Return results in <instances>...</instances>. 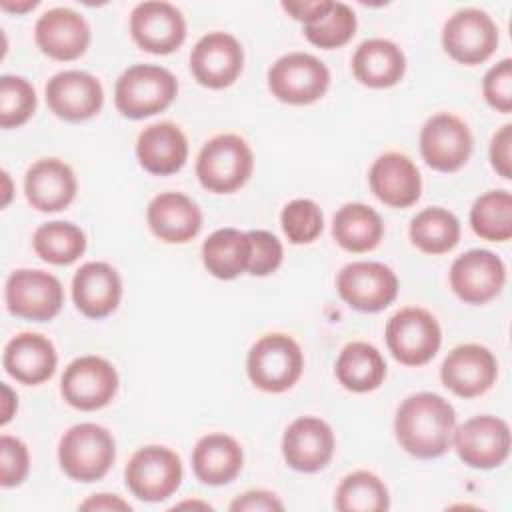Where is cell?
<instances>
[{"label": "cell", "instance_id": "cell-1", "mask_svg": "<svg viewBox=\"0 0 512 512\" xmlns=\"http://www.w3.org/2000/svg\"><path fill=\"white\" fill-rule=\"evenodd\" d=\"M456 412L440 394L408 396L396 410L394 432L400 446L416 458H438L452 446Z\"/></svg>", "mask_w": 512, "mask_h": 512}, {"label": "cell", "instance_id": "cell-2", "mask_svg": "<svg viewBox=\"0 0 512 512\" xmlns=\"http://www.w3.org/2000/svg\"><path fill=\"white\" fill-rule=\"evenodd\" d=\"M176 92L178 82L172 72L154 64H136L116 80L114 102L122 116L140 120L166 110Z\"/></svg>", "mask_w": 512, "mask_h": 512}, {"label": "cell", "instance_id": "cell-3", "mask_svg": "<svg viewBox=\"0 0 512 512\" xmlns=\"http://www.w3.org/2000/svg\"><path fill=\"white\" fill-rule=\"evenodd\" d=\"M252 166L254 156L244 138L218 134L202 146L196 160V176L206 190L230 194L250 178Z\"/></svg>", "mask_w": 512, "mask_h": 512}, {"label": "cell", "instance_id": "cell-4", "mask_svg": "<svg viewBox=\"0 0 512 512\" xmlns=\"http://www.w3.org/2000/svg\"><path fill=\"white\" fill-rule=\"evenodd\" d=\"M116 458L112 434L92 422L76 424L60 438L58 460L62 470L78 482H94L106 476Z\"/></svg>", "mask_w": 512, "mask_h": 512}, {"label": "cell", "instance_id": "cell-5", "mask_svg": "<svg viewBox=\"0 0 512 512\" xmlns=\"http://www.w3.org/2000/svg\"><path fill=\"white\" fill-rule=\"evenodd\" d=\"M304 368L298 342L286 334H266L248 352L246 370L252 384L264 392L278 394L292 388Z\"/></svg>", "mask_w": 512, "mask_h": 512}, {"label": "cell", "instance_id": "cell-6", "mask_svg": "<svg viewBox=\"0 0 512 512\" xmlns=\"http://www.w3.org/2000/svg\"><path fill=\"white\" fill-rule=\"evenodd\" d=\"M442 342L436 318L424 308H402L386 324V344L392 356L406 366L430 362Z\"/></svg>", "mask_w": 512, "mask_h": 512}, {"label": "cell", "instance_id": "cell-7", "mask_svg": "<svg viewBox=\"0 0 512 512\" xmlns=\"http://www.w3.org/2000/svg\"><path fill=\"white\" fill-rule=\"evenodd\" d=\"M128 490L144 502H160L172 496L182 480V462L166 446H144L126 464Z\"/></svg>", "mask_w": 512, "mask_h": 512}, {"label": "cell", "instance_id": "cell-8", "mask_svg": "<svg viewBox=\"0 0 512 512\" xmlns=\"http://www.w3.org/2000/svg\"><path fill=\"white\" fill-rule=\"evenodd\" d=\"M330 84L328 68L312 54L290 52L268 70L270 92L286 104H310L324 96Z\"/></svg>", "mask_w": 512, "mask_h": 512}, {"label": "cell", "instance_id": "cell-9", "mask_svg": "<svg viewBox=\"0 0 512 512\" xmlns=\"http://www.w3.org/2000/svg\"><path fill=\"white\" fill-rule=\"evenodd\" d=\"M442 46L460 64H482L498 46V28L484 10L464 8L446 20Z\"/></svg>", "mask_w": 512, "mask_h": 512}, {"label": "cell", "instance_id": "cell-10", "mask_svg": "<svg viewBox=\"0 0 512 512\" xmlns=\"http://www.w3.org/2000/svg\"><path fill=\"white\" fill-rule=\"evenodd\" d=\"M62 302L60 280L44 270H14L6 280V306L14 316L46 322L60 312Z\"/></svg>", "mask_w": 512, "mask_h": 512}, {"label": "cell", "instance_id": "cell-11", "mask_svg": "<svg viewBox=\"0 0 512 512\" xmlns=\"http://www.w3.org/2000/svg\"><path fill=\"white\" fill-rule=\"evenodd\" d=\"M340 298L360 312H378L394 302L398 294L396 274L382 262L346 264L336 278Z\"/></svg>", "mask_w": 512, "mask_h": 512}, {"label": "cell", "instance_id": "cell-12", "mask_svg": "<svg viewBox=\"0 0 512 512\" xmlns=\"http://www.w3.org/2000/svg\"><path fill=\"white\" fill-rule=\"evenodd\" d=\"M118 390L114 366L100 356H82L68 364L60 380L64 400L78 410L104 408Z\"/></svg>", "mask_w": 512, "mask_h": 512}, {"label": "cell", "instance_id": "cell-13", "mask_svg": "<svg viewBox=\"0 0 512 512\" xmlns=\"http://www.w3.org/2000/svg\"><path fill=\"white\" fill-rule=\"evenodd\" d=\"M452 444L464 464L490 470L510 454V428L496 416H474L454 430Z\"/></svg>", "mask_w": 512, "mask_h": 512}, {"label": "cell", "instance_id": "cell-14", "mask_svg": "<svg viewBox=\"0 0 512 512\" xmlns=\"http://www.w3.org/2000/svg\"><path fill=\"white\" fill-rule=\"evenodd\" d=\"M470 128L454 114L440 112L426 120L420 132V152L426 164L438 172H454L472 154Z\"/></svg>", "mask_w": 512, "mask_h": 512}, {"label": "cell", "instance_id": "cell-15", "mask_svg": "<svg viewBox=\"0 0 512 512\" xmlns=\"http://www.w3.org/2000/svg\"><path fill=\"white\" fill-rule=\"evenodd\" d=\"M244 66L240 42L226 32H210L202 36L190 54V70L198 84L206 88H226L236 82Z\"/></svg>", "mask_w": 512, "mask_h": 512}, {"label": "cell", "instance_id": "cell-16", "mask_svg": "<svg viewBox=\"0 0 512 512\" xmlns=\"http://www.w3.org/2000/svg\"><path fill=\"white\" fill-rule=\"evenodd\" d=\"M504 280V262L490 250H468L450 268V286L466 304L490 302L502 290Z\"/></svg>", "mask_w": 512, "mask_h": 512}, {"label": "cell", "instance_id": "cell-17", "mask_svg": "<svg viewBox=\"0 0 512 512\" xmlns=\"http://www.w3.org/2000/svg\"><path fill=\"white\" fill-rule=\"evenodd\" d=\"M134 42L152 54H170L186 38L182 12L168 2H140L130 14Z\"/></svg>", "mask_w": 512, "mask_h": 512}, {"label": "cell", "instance_id": "cell-18", "mask_svg": "<svg viewBox=\"0 0 512 512\" xmlns=\"http://www.w3.org/2000/svg\"><path fill=\"white\" fill-rule=\"evenodd\" d=\"M498 376L494 354L480 344L456 346L442 362L440 378L446 388L462 398H474L492 388Z\"/></svg>", "mask_w": 512, "mask_h": 512}, {"label": "cell", "instance_id": "cell-19", "mask_svg": "<svg viewBox=\"0 0 512 512\" xmlns=\"http://www.w3.org/2000/svg\"><path fill=\"white\" fill-rule=\"evenodd\" d=\"M46 102L58 118L80 122L100 112L104 104V90L92 74L82 70H64L48 80Z\"/></svg>", "mask_w": 512, "mask_h": 512}, {"label": "cell", "instance_id": "cell-20", "mask_svg": "<svg viewBox=\"0 0 512 512\" xmlns=\"http://www.w3.org/2000/svg\"><path fill=\"white\" fill-rule=\"evenodd\" d=\"M282 454L290 468L298 472H318L334 454V432L320 418H296L284 432Z\"/></svg>", "mask_w": 512, "mask_h": 512}, {"label": "cell", "instance_id": "cell-21", "mask_svg": "<svg viewBox=\"0 0 512 512\" xmlns=\"http://www.w3.org/2000/svg\"><path fill=\"white\" fill-rule=\"evenodd\" d=\"M34 38L46 56L68 62L86 52L90 44V28L78 12L70 8H52L38 18Z\"/></svg>", "mask_w": 512, "mask_h": 512}, {"label": "cell", "instance_id": "cell-22", "mask_svg": "<svg viewBox=\"0 0 512 512\" xmlns=\"http://www.w3.org/2000/svg\"><path fill=\"white\" fill-rule=\"evenodd\" d=\"M368 182L374 196L392 208L412 206L422 192L416 164L400 152H386L376 158L368 172Z\"/></svg>", "mask_w": 512, "mask_h": 512}, {"label": "cell", "instance_id": "cell-23", "mask_svg": "<svg viewBox=\"0 0 512 512\" xmlns=\"http://www.w3.org/2000/svg\"><path fill=\"white\" fill-rule=\"evenodd\" d=\"M76 308L88 318H104L116 310L122 298L118 272L106 262H86L72 278Z\"/></svg>", "mask_w": 512, "mask_h": 512}, {"label": "cell", "instance_id": "cell-24", "mask_svg": "<svg viewBox=\"0 0 512 512\" xmlns=\"http://www.w3.org/2000/svg\"><path fill=\"white\" fill-rule=\"evenodd\" d=\"M148 226L156 238L168 244H184L202 228L198 204L182 192H162L148 204Z\"/></svg>", "mask_w": 512, "mask_h": 512}, {"label": "cell", "instance_id": "cell-25", "mask_svg": "<svg viewBox=\"0 0 512 512\" xmlns=\"http://www.w3.org/2000/svg\"><path fill=\"white\" fill-rule=\"evenodd\" d=\"M24 192L32 208L40 212H58L76 196V176L68 164L58 158L34 162L24 176Z\"/></svg>", "mask_w": 512, "mask_h": 512}, {"label": "cell", "instance_id": "cell-26", "mask_svg": "<svg viewBox=\"0 0 512 512\" xmlns=\"http://www.w3.org/2000/svg\"><path fill=\"white\" fill-rule=\"evenodd\" d=\"M6 372L26 386H36L52 378L56 370L54 344L36 332H22L14 336L4 348Z\"/></svg>", "mask_w": 512, "mask_h": 512}, {"label": "cell", "instance_id": "cell-27", "mask_svg": "<svg viewBox=\"0 0 512 512\" xmlns=\"http://www.w3.org/2000/svg\"><path fill=\"white\" fill-rule=\"evenodd\" d=\"M136 156L146 172L168 176L184 166L188 142L184 132L172 122L150 124L138 134Z\"/></svg>", "mask_w": 512, "mask_h": 512}, {"label": "cell", "instance_id": "cell-28", "mask_svg": "<svg viewBox=\"0 0 512 512\" xmlns=\"http://www.w3.org/2000/svg\"><path fill=\"white\" fill-rule=\"evenodd\" d=\"M242 448L228 434L202 436L192 452V470L208 486L232 482L242 470Z\"/></svg>", "mask_w": 512, "mask_h": 512}, {"label": "cell", "instance_id": "cell-29", "mask_svg": "<svg viewBox=\"0 0 512 512\" xmlns=\"http://www.w3.org/2000/svg\"><path fill=\"white\" fill-rule=\"evenodd\" d=\"M406 70L402 50L384 38L364 40L352 56V72L358 82L370 88H390L398 84Z\"/></svg>", "mask_w": 512, "mask_h": 512}, {"label": "cell", "instance_id": "cell-30", "mask_svg": "<svg viewBox=\"0 0 512 512\" xmlns=\"http://www.w3.org/2000/svg\"><path fill=\"white\" fill-rule=\"evenodd\" d=\"M384 234V222L380 214L360 202L344 204L332 222L334 240L348 252L374 250Z\"/></svg>", "mask_w": 512, "mask_h": 512}, {"label": "cell", "instance_id": "cell-31", "mask_svg": "<svg viewBox=\"0 0 512 512\" xmlns=\"http://www.w3.org/2000/svg\"><path fill=\"white\" fill-rule=\"evenodd\" d=\"M250 238L248 232L236 228H220L202 244V262L206 270L220 278L232 280L248 270Z\"/></svg>", "mask_w": 512, "mask_h": 512}, {"label": "cell", "instance_id": "cell-32", "mask_svg": "<svg viewBox=\"0 0 512 512\" xmlns=\"http://www.w3.org/2000/svg\"><path fill=\"white\" fill-rule=\"evenodd\" d=\"M386 376V362L368 342H350L336 360L338 382L352 392L376 390Z\"/></svg>", "mask_w": 512, "mask_h": 512}, {"label": "cell", "instance_id": "cell-33", "mask_svg": "<svg viewBox=\"0 0 512 512\" xmlns=\"http://www.w3.org/2000/svg\"><path fill=\"white\" fill-rule=\"evenodd\" d=\"M410 240L426 254L450 252L460 240V222L444 208H424L410 222Z\"/></svg>", "mask_w": 512, "mask_h": 512}, {"label": "cell", "instance_id": "cell-34", "mask_svg": "<svg viewBox=\"0 0 512 512\" xmlns=\"http://www.w3.org/2000/svg\"><path fill=\"white\" fill-rule=\"evenodd\" d=\"M32 246L42 260L64 266L84 254L86 236L76 224L54 220L36 228Z\"/></svg>", "mask_w": 512, "mask_h": 512}, {"label": "cell", "instance_id": "cell-35", "mask_svg": "<svg viewBox=\"0 0 512 512\" xmlns=\"http://www.w3.org/2000/svg\"><path fill=\"white\" fill-rule=\"evenodd\" d=\"M470 226L476 236L490 242H506L512 236V196L506 190H490L470 208Z\"/></svg>", "mask_w": 512, "mask_h": 512}, {"label": "cell", "instance_id": "cell-36", "mask_svg": "<svg viewBox=\"0 0 512 512\" xmlns=\"http://www.w3.org/2000/svg\"><path fill=\"white\" fill-rule=\"evenodd\" d=\"M334 506L340 512H380L388 510L390 498L384 482L376 474L358 470L340 482Z\"/></svg>", "mask_w": 512, "mask_h": 512}, {"label": "cell", "instance_id": "cell-37", "mask_svg": "<svg viewBox=\"0 0 512 512\" xmlns=\"http://www.w3.org/2000/svg\"><path fill=\"white\" fill-rule=\"evenodd\" d=\"M356 32V14L344 2H332L326 14L304 24V36L318 48L332 50L344 46Z\"/></svg>", "mask_w": 512, "mask_h": 512}, {"label": "cell", "instance_id": "cell-38", "mask_svg": "<svg viewBox=\"0 0 512 512\" xmlns=\"http://www.w3.org/2000/svg\"><path fill=\"white\" fill-rule=\"evenodd\" d=\"M36 110V92L22 76L4 74L0 78V126H22Z\"/></svg>", "mask_w": 512, "mask_h": 512}, {"label": "cell", "instance_id": "cell-39", "mask_svg": "<svg viewBox=\"0 0 512 512\" xmlns=\"http://www.w3.org/2000/svg\"><path fill=\"white\" fill-rule=\"evenodd\" d=\"M280 224L292 244H310L320 236L324 228V218L314 200L296 198L284 206L280 214Z\"/></svg>", "mask_w": 512, "mask_h": 512}, {"label": "cell", "instance_id": "cell-40", "mask_svg": "<svg viewBox=\"0 0 512 512\" xmlns=\"http://www.w3.org/2000/svg\"><path fill=\"white\" fill-rule=\"evenodd\" d=\"M250 260L248 274L268 276L282 264V244L280 240L266 230H250Z\"/></svg>", "mask_w": 512, "mask_h": 512}, {"label": "cell", "instance_id": "cell-41", "mask_svg": "<svg viewBox=\"0 0 512 512\" xmlns=\"http://www.w3.org/2000/svg\"><path fill=\"white\" fill-rule=\"evenodd\" d=\"M30 468L28 448L22 440L4 434L0 438V484L4 488L18 486Z\"/></svg>", "mask_w": 512, "mask_h": 512}, {"label": "cell", "instance_id": "cell-42", "mask_svg": "<svg viewBox=\"0 0 512 512\" xmlns=\"http://www.w3.org/2000/svg\"><path fill=\"white\" fill-rule=\"evenodd\" d=\"M482 92L486 102L502 112L508 114L512 110V60L504 58L494 64L482 82Z\"/></svg>", "mask_w": 512, "mask_h": 512}, {"label": "cell", "instance_id": "cell-43", "mask_svg": "<svg viewBox=\"0 0 512 512\" xmlns=\"http://www.w3.org/2000/svg\"><path fill=\"white\" fill-rule=\"evenodd\" d=\"M510 146H512V126L504 124L492 138L490 142V162L492 168L506 180L512 178V154H510Z\"/></svg>", "mask_w": 512, "mask_h": 512}, {"label": "cell", "instance_id": "cell-44", "mask_svg": "<svg viewBox=\"0 0 512 512\" xmlns=\"http://www.w3.org/2000/svg\"><path fill=\"white\" fill-rule=\"evenodd\" d=\"M284 504L276 498V494L268 492V490H250V492H244L242 496H238L232 504H230V510L232 512H242V510H248V512H260V510H282Z\"/></svg>", "mask_w": 512, "mask_h": 512}, {"label": "cell", "instance_id": "cell-45", "mask_svg": "<svg viewBox=\"0 0 512 512\" xmlns=\"http://www.w3.org/2000/svg\"><path fill=\"white\" fill-rule=\"evenodd\" d=\"M332 0H312V2H282V8L292 14V18L310 24L328 12Z\"/></svg>", "mask_w": 512, "mask_h": 512}, {"label": "cell", "instance_id": "cell-46", "mask_svg": "<svg viewBox=\"0 0 512 512\" xmlns=\"http://www.w3.org/2000/svg\"><path fill=\"white\" fill-rule=\"evenodd\" d=\"M82 510H130V504L116 494H94L80 504Z\"/></svg>", "mask_w": 512, "mask_h": 512}, {"label": "cell", "instance_id": "cell-47", "mask_svg": "<svg viewBox=\"0 0 512 512\" xmlns=\"http://www.w3.org/2000/svg\"><path fill=\"white\" fill-rule=\"evenodd\" d=\"M14 410H16V396L6 384H2V418H0V422L6 424L12 418Z\"/></svg>", "mask_w": 512, "mask_h": 512}, {"label": "cell", "instance_id": "cell-48", "mask_svg": "<svg viewBox=\"0 0 512 512\" xmlns=\"http://www.w3.org/2000/svg\"><path fill=\"white\" fill-rule=\"evenodd\" d=\"M38 2L36 0H28V2H22V4H12V2H8V0H2L0 2V6L4 8V10H10V12H26V10H30V8H34Z\"/></svg>", "mask_w": 512, "mask_h": 512}, {"label": "cell", "instance_id": "cell-49", "mask_svg": "<svg viewBox=\"0 0 512 512\" xmlns=\"http://www.w3.org/2000/svg\"><path fill=\"white\" fill-rule=\"evenodd\" d=\"M2 176H4V184H6V192H4L2 206H6V204H8V200H10V178H8V172H2Z\"/></svg>", "mask_w": 512, "mask_h": 512}]
</instances>
